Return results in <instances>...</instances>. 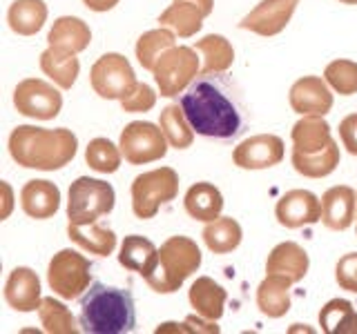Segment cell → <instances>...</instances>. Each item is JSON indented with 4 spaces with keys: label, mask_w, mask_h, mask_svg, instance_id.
Returning <instances> with one entry per match:
<instances>
[{
    "label": "cell",
    "mask_w": 357,
    "mask_h": 334,
    "mask_svg": "<svg viewBox=\"0 0 357 334\" xmlns=\"http://www.w3.org/2000/svg\"><path fill=\"white\" fill-rule=\"evenodd\" d=\"M121 156H123V152L107 138L89 141L87 150H85L87 165L98 174H114L121 167Z\"/></svg>",
    "instance_id": "obj_37"
},
{
    "label": "cell",
    "mask_w": 357,
    "mask_h": 334,
    "mask_svg": "<svg viewBox=\"0 0 357 334\" xmlns=\"http://www.w3.org/2000/svg\"><path fill=\"white\" fill-rule=\"evenodd\" d=\"M3 192H5V209H3V218L9 216V209H11V187L7 183H3Z\"/></svg>",
    "instance_id": "obj_44"
},
{
    "label": "cell",
    "mask_w": 357,
    "mask_h": 334,
    "mask_svg": "<svg viewBox=\"0 0 357 334\" xmlns=\"http://www.w3.org/2000/svg\"><path fill=\"white\" fill-rule=\"evenodd\" d=\"M195 49L204 56L201 74H226L234 63V49L230 40L219 33H210V36L197 40Z\"/></svg>",
    "instance_id": "obj_31"
},
{
    "label": "cell",
    "mask_w": 357,
    "mask_h": 334,
    "mask_svg": "<svg viewBox=\"0 0 357 334\" xmlns=\"http://www.w3.org/2000/svg\"><path fill=\"white\" fill-rule=\"evenodd\" d=\"M183 205H185V212L195 221L210 223V221H217L221 216L223 196L215 185L204 181V183H197L188 189L185 198H183Z\"/></svg>",
    "instance_id": "obj_25"
},
{
    "label": "cell",
    "mask_w": 357,
    "mask_h": 334,
    "mask_svg": "<svg viewBox=\"0 0 357 334\" xmlns=\"http://www.w3.org/2000/svg\"><path fill=\"white\" fill-rule=\"evenodd\" d=\"M340 138L349 154L357 156V114H349L340 122Z\"/></svg>",
    "instance_id": "obj_42"
},
{
    "label": "cell",
    "mask_w": 357,
    "mask_h": 334,
    "mask_svg": "<svg viewBox=\"0 0 357 334\" xmlns=\"http://www.w3.org/2000/svg\"><path fill=\"white\" fill-rule=\"evenodd\" d=\"M47 42H50V47L78 54L89 47V42H92V31H89L87 22L81 18L61 16L54 22V27L50 29Z\"/></svg>",
    "instance_id": "obj_22"
},
{
    "label": "cell",
    "mask_w": 357,
    "mask_h": 334,
    "mask_svg": "<svg viewBox=\"0 0 357 334\" xmlns=\"http://www.w3.org/2000/svg\"><path fill=\"white\" fill-rule=\"evenodd\" d=\"M92 265L83 254L76 250H61L54 254L47 267V281L54 294H59L65 301L78 299L92 281Z\"/></svg>",
    "instance_id": "obj_8"
},
{
    "label": "cell",
    "mask_w": 357,
    "mask_h": 334,
    "mask_svg": "<svg viewBox=\"0 0 357 334\" xmlns=\"http://www.w3.org/2000/svg\"><path fill=\"white\" fill-rule=\"evenodd\" d=\"M204 18H208V11L195 0H172V5L159 16V22L161 27L172 29L176 36L190 38L201 31Z\"/></svg>",
    "instance_id": "obj_20"
},
{
    "label": "cell",
    "mask_w": 357,
    "mask_h": 334,
    "mask_svg": "<svg viewBox=\"0 0 357 334\" xmlns=\"http://www.w3.org/2000/svg\"><path fill=\"white\" fill-rule=\"evenodd\" d=\"M167 138L161 127L145 120H134L121 132L119 148L130 165H145L161 161L167 154Z\"/></svg>",
    "instance_id": "obj_10"
},
{
    "label": "cell",
    "mask_w": 357,
    "mask_h": 334,
    "mask_svg": "<svg viewBox=\"0 0 357 334\" xmlns=\"http://www.w3.org/2000/svg\"><path fill=\"white\" fill-rule=\"evenodd\" d=\"M156 332H219V326H215V321H210L206 317H188L183 326H178V323H163V326L156 328Z\"/></svg>",
    "instance_id": "obj_41"
},
{
    "label": "cell",
    "mask_w": 357,
    "mask_h": 334,
    "mask_svg": "<svg viewBox=\"0 0 357 334\" xmlns=\"http://www.w3.org/2000/svg\"><path fill=\"white\" fill-rule=\"evenodd\" d=\"M38 317L43 323V330L50 334H76L81 330V321L70 312L65 303L56 301L54 296H45L38 308Z\"/></svg>",
    "instance_id": "obj_35"
},
{
    "label": "cell",
    "mask_w": 357,
    "mask_h": 334,
    "mask_svg": "<svg viewBox=\"0 0 357 334\" xmlns=\"http://www.w3.org/2000/svg\"><path fill=\"white\" fill-rule=\"evenodd\" d=\"M324 78L342 96L357 94V63L353 61H333L324 72Z\"/></svg>",
    "instance_id": "obj_38"
},
{
    "label": "cell",
    "mask_w": 357,
    "mask_h": 334,
    "mask_svg": "<svg viewBox=\"0 0 357 334\" xmlns=\"http://www.w3.org/2000/svg\"><path fill=\"white\" fill-rule=\"evenodd\" d=\"M241 225L232 216H219L217 221H210L204 230V241L210 252L228 254L239 248L241 243Z\"/></svg>",
    "instance_id": "obj_32"
},
{
    "label": "cell",
    "mask_w": 357,
    "mask_h": 334,
    "mask_svg": "<svg viewBox=\"0 0 357 334\" xmlns=\"http://www.w3.org/2000/svg\"><path fill=\"white\" fill-rule=\"evenodd\" d=\"M5 301L16 312H33L43 303L40 278L31 267H14L5 283Z\"/></svg>",
    "instance_id": "obj_17"
},
{
    "label": "cell",
    "mask_w": 357,
    "mask_h": 334,
    "mask_svg": "<svg viewBox=\"0 0 357 334\" xmlns=\"http://www.w3.org/2000/svg\"><path fill=\"white\" fill-rule=\"evenodd\" d=\"M114 187L100 178L81 176L70 185L67 218L72 225H87L114 209Z\"/></svg>",
    "instance_id": "obj_5"
},
{
    "label": "cell",
    "mask_w": 357,
    "mask_h": 334,
    "mask_svg": "<svg viewBox=\"0 0 357 334\" xmlns=\"http://www.w3.org/2000/svg\"><path fill=\"white\" fill-rule=\"evenodd\" d=\"M357 216V194L349 185L331 187L321 196V223L328 230L344 232Z\"/></svg>",
    "instance_id": "obj_16"
},
{
    "label": "cell",
    "mask_w": 357,
    "mask_h": 334,
    "mask_svg": "<svg viewBox=\"0 0 357 334\" xmlns=\"http://www.w3.org/2000/svg\"><path fill=\"white\" fill-rule=\"evenodd\" d=\"M335 278H337V285L342 289L357 294V252L344 254L337 261V265H335Z\"/></svg>",
    "instance_id": "obj_40"
},
{
    "label": "cell",
    "mask_w": 357,
    "mask_h": 334,
    "mask_svg": "<svg viewBox=\"0 0 357 334\" xmlns=\"http://www.w3.org/2000/svg\"><path fill=\"white\" fill-rule=\"evenodd\" d=\"M201 267L199 245L188 237H170L159 250V265L145 278L159 294H172Z\"/></svg>",
    "instance_id": "obj_4"
},
{
    "label": "cell",
    "mask_w": 357,
    "mask_h": 334,
    "mask_svg": "<svg viewBox=\"0 0 357 334\" xmlns=\"http://www.w3.org/2000/svg\"><path fill=\"white\" fill-rule=\"evenodd\" d=\"M87 9L92 11H109L119 5V0H83Z\"/></svg>",
    "instance_id": "obj_43"
},
{
    "label": "cell",
    "mask_w": 357,
    "mask_h": 334,
    "mask_svg": "<svg viewBox=\"0 0 357 334\" xmlns=\"http://www.w3.org/2000/svg\"><path fill=\"white\" fill-rule=\"evenodd\" d=\"M78 150V138L72 129H43L33 125H18L9 136V154L20 167L40 172L61 170Z\"/></svg>",
    "instance_id": "obj_2"
},
{
    "label": "cell",
    "mask_w": 357,
    "mask_h": 334,
    "mask_svg": "<svg viewBox=\"0 0 357 334\" xmlns=\"http://www.w3.org/2000/svg\"><path fill=\"white\" fill-rule=\"evenodd\" d=\"M47 20V5L43 0H16L7 11V22L18 36H33Z\"/></svg>",
    "instance_id": "obj_29"
},
{
    "label": "cell",
    "mask_w": 357,
    "mask_h": 334,
    "mask_svg": "<svg viewBox=\"0 0 357 334\" xmlns=\"http://www.w3.org/2000/svg\"><path fill=\"white\" fill-rule=\"evenodd\" d=\"M119 263L126 270H132L143 278H148L156 270V265H159V248L150 239L132 234V237H126V241L121 243Z\"/></svg>",
    "instance_id": "obj_21"
},
{
    "label": "cell",
    "mask_w": 357,
    "mask_h": 334,
    "mask_svg": "<svg viewBox=\"0 0 357 334\" xmlns=\"http://www.w3.org/2000/svg\"><path fill=\"white\" fill-rule=\"evenodd\" d=\"M81 330L87 334H126L137 328V308L128 289L94 283L81 299Z\"/></svg>",
    "instance_id": "obj_3"
},
{
    "label": "cell",
    "mask_w": 357,
    "mask_h": 334,
    "mask_svg": "<svg viewBox=\"0 0 357 334\" xmlns=\"http://www.w3.org/2000/svg\"><path fill=\"white\" fill-rule=\"evenodd\" d=\"M159 127L163 129L167 143H170V148L185 150L195 141V127L190 125V120H188L181 105H167L161 111Z\"/></svg>",
    "instance_id": "obj_36"
},
{
    "label": "cell",
    "mask_w": 357,
    "mask_h": 334,
    "mask_svg": "<svg viewBox=\"0 0 357 334\" xmlns=\"http://www.w3.org/2000/svg\"><path fill=\"white\" fill-rule=\"evenodd\" d=\"M176 45V33L167 27H159V29H152V31H145L143 36L137 40V58H139V65L143 70L152 72L156 61L161 58V56L174 47Z\"/></svg>",
    "instance_id": "obj_34"
},
{
    "label": "cell",
    "mask_w": 357,
    "mask_h": 334,
    "mask_svg": "<svg viewBox=\"0 0 357 334\" xmlns=\"http://www.w3.org/2000/svg\"><path fill=\"white\" fill-rule=\"evenodd\" d=\"M290 285L293 281L282 274H266V278L257 287V305L261 315L279 319L290 310Z\"/></svg>",
    "instance_id": "obj_24"
},
{
    "label": "cell",
    "mask_w": 357,
    "mask_h": 334,
    "mask_svg": "<svg viewBox=\"0 0 357 334\" xmlns=\"http://www.w3.org/2000/svg\"><path fill=\"white\" fill-rule=\"evenodd\" d=\"M67 237H70L78 248L96 254V256H109L116 248V234L98 223H87V225H67Z\"/></svg>",
    "instance_id": "obj_27"
},
{
    "label": "cell",
    "mask_w": 357,
    "mask_h": 334,
    "mask_svg": "<svg viewBox=\"0 0 357 334\" xmlns=\"http://www.w3.org/2000/svg\"><path fill=\"white\" fill-rule=\"evenodd\" d=\"M201 72L199 56L192 47H170L154 65V81L159 87V94L165 98H172L183 94L192 85L197 74Z\"/></svg>",
    "instance_id": "obj_7"
},
{
    "label": "cell",
    "mask_w": 357,
    "mask_h": 334,
    "mask_svg": "<svg viewBox=\"0 0 357 334\" xmlns=\"http://www.w3.org/2000/svg\"><path fill=\"white\" fill-rule=\"evenodd\" d=\"M308 254L295 241H284L273 248L266 261V274H282L293 283H299L308 274Z\"/></svg>",
    "instance_id": "obj_18"
},
{
    "label": "cell",
    "mask_w": 357,
    "mask_h": 334,
    "mask_svg": "<svg viewBox=\"0 0 357 334\" xmlns=\"http://www.w3.org/2000/svg\"><path fill=\"white\" fill-rule=\"evenodd\" d=\"M20 205L27 216L45 221L61 207V189L52 181H29L20 192Z\"/></svg>",
    "instance_id": "obj_19"
},
{
    "label": "cell",
    "mask_w": 357,
    "mask_h": 334,
    "mask_svg": "<svg viewBox=\"0 0 357 334\" xmlns=\"http://www.w3.org/2000/svg\"><path fill=\"white\" fill-rule=\"evenodd\" d=\"M337 165H340V148L335 141H331L324 150L312 152V154L293 150L295 172H299L306 178H324L337 170Z\"/></svg>",
    "instance_id": "obj_30"
},
{
    "label": "cell",
    "mask_w": 357,
    "mask_h": 334,
    "mask_svg": "<svg viewBox=\"0 0 357 334\" xmlns=\"http://www.w3.org/2000/svg\"><path fill=\"white\" fill-rule=\"evenodd\" d=\"M290 138H293V145H295L293 150L306 152V154L319 152L333 141L331 125L324 120V116H315V114L301 116L295 122L293 132H290Z\"/></svg>",
    "instance_id": "obj_26"
},
{
    "label": "cell",
    "mask_w": 357,
    "mask_h": 334,
    "mask_svg": "<svg viewBox=\"0 0 357 334\" xmlns=\"http://www.w3.org/2000/svg\"><path fill=\"white\" fill-rule=\"evenodd\" d=\"M181 107L190 125L201 136L228 141L243 129L241 98L232 92V83L223 81L221 74H201L183 94Z\"/></svg>",
    "instance_id": "obj_1"
},
{
    "label": "cell",
    "mask_w": 357,
    "mask_h": 334,
    "mask_svg": "<svg viewBox=\"0 0 357 334\" xmlns=\"http://www.w3.org/2000/svg\"><path fill=\"white\" fill-rule=\"evenodd\" d=\"M275 216L279 225L288 230H297L304 225H312L321 218V200L308 192V189H290L275 207Z\"/></svg>",
    "instance_id": "obj_14"
},
{
    "label": "cell",
    "mask_w": 357,
    "mask_h": 334,
    "mask_svg": "<svg viewBox=\"0 0 357 334\" xmlns=\"http://www.w3.org/2000/svg\"><path fill=\"white\" fill-rule=\"evenodd\" d=\"M232 161L241 170H268L284 161V141L275 134H257L234 148Z\"/></svg>",
    "instance_id": "obj_12"
},
{
    "label": "cell",
    "mask_w": 357,
    "mask_h": 334,
    "mask_svg": "<svg viewBox=\"0 0 357 334\" xmlns=\"http://www.w3.org/2000/svg\"><path fill=\"white\" fill-rule=\"evenodd\" d=\"M89 83L100 98L107 100H123L139 85L130 61L121 54L100 56L89 72Z\"/></svg>",
    "instance_id": "obj_9"
},
{
    "label": "cell",
    "mask_w": 357,
    "mask_h": 334,
    "mask_svg": "<svg viewBox=\"0 0 357 334\" xmlns=\"http://www.w3.org/2000/svg\"><path fill=\"white\" fill-rule=\"evenodd\" d=\"M14 105L22 116L52 120L61 114L63 96L54 85L40 81V78H25L14 89Z\"/></svg>",
    "instance_id": "obj_11"
},
{
    "label": "cell",
    "mask_w": 357,
    "mask_h": 334,
    "mask_svg": "<svg viewBox=\"0 0 357 334\" xmlns=\"http://www.w3.org/2000/svg\"><path fill=\"white\" fill-rule=\"evenodd\" d=\"M299 0H261L248 16H243L239 27L259 36H277L293 18Z\"/></svg>",
    "instance_id": "obj_13"
},
{
    "label": "cell",
    "mask_w": 357,
    "mask_h": 334,
    "mask_svg": "<svg viewBox=\"0 0 357 334\" xmlns=\"http://www.w3.org/2000/svg\"><path fill=\"white\" fill-rule=\"evenodd\" d=\"M178 194V174L172 167L143 172L132 183V209L141 221L154 218L163 203H170Z\"/></svg>",
    "instance_id": "obj_6"
},
{
    "label": "cell",
    "mask_w": 357,
    "mask_h": 334,
    "mask_svg": "<svg viewBox=\"0 0 357 334\" xmlns=\"http://www.w3.org/2000/svg\"><path fill=\"white\" fill-rule=\"evenodd\" d=\"M319 326L326 334H357V312L351 301L333 299L319 312Z\"/></svg>",
    "instance_id": "obj_33"
},
{
    "label": "cell",
    "mask_w": 357,
    "mask_h": 334,
    "mask_svg": "<svg viewBox=\"0 0 357 334\" xmlns=\"http://www.w3.org/2000/svg\"><path fill=\"white\" fill-rule=\"evenodd\" d=\"M340 3H344V5H357V0H340Z\"/></svg>",
    "instance_id": "obj_45"
},
{
    "label": "cell",
    "mask_w": 357,
    "mask_h": 334,
    "mask_svg": "<svg viewBox=\"0 0 357 334\" xmlns=\"http://www.w3.org/2000/svg\"><path fill=\"white\" fill-rule=\"evenodd\" d=\"M156 105V92L148 83H139L134 87V92L128 94L121 100L123 111H130V114H137V111H150Z\"/></svg>",
    "instance_id": "obj_39"
},
{
    "label": "cell",
    "mask_w": 357,
    "mask_h": 334,
    "mask_svg": "<svg viewBox=\"0 0 357 334\" xmlns=\"http://www.w3.org/2000/svg\"><path fill=\"white\" fill-rule=\"evenodd\" d=\"M40 70L61 89H72L78 78V72H81V63H78L76 54L47 47L40 54Z\"/></svg>",
    "instance_id": "obj_28"
},
{
    "label": "cell",
    "mask_w": 357,
    "mask_h": 334,
    "mask_svg": "<svg viewBox=\"0 0 357 334\" xmlns=\"http://www.w3.org/2000/svg\"><path fill=\"white\" fill-rule=\"evenodd\" d=\"M290 107H293L297 114L308 116H326L331 107H333V94L328 89L326 78L319 76H304L290 87Z\"/></svg>",
    "instance_id": "obj_15"
},
{
    "label": "cell",
    "mask_w": 357,
    "mask_h": 334,
    "mask_svg": "<svg viewBox=\"0 0 357 334\" xmlns=\"http://www.w3.org/2000/svg\"><path fill=\"white\" fill-rule=\"evenodd\" d=\"M190 305L195 308L197 315L206 317L210 321H219L223 317V308H226V289H223L215 278L199 276L190 287Z\"/></svg>",
    "instance_id": "obj_23"
}]
</instances>
